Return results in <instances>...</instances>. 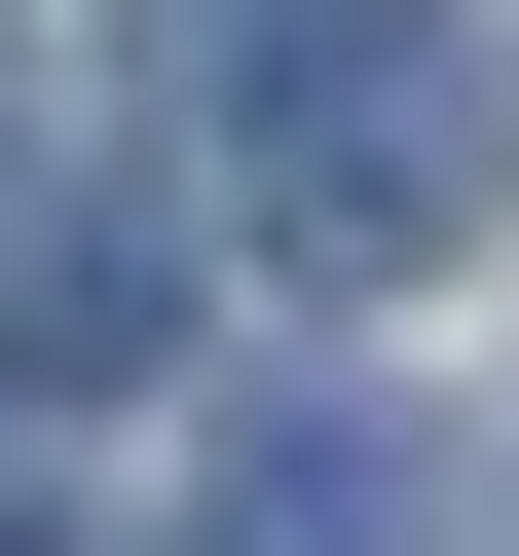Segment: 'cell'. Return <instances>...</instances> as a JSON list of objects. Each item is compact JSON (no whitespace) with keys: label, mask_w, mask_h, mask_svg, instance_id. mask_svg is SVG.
Returning <instances> with one entry per match:
<instances>
[{"label":"cell","mask_w":519,"mask_h":556,"mask_svg":"<svg viewBox=\"0 0 519 556\" xmlns=\"http://www.w3.org/2000/svg\"><path fill=\"white\" fill-rule=\"evenodd\" d=\"M0 149H38V0H0Z\"/></svg>","instance_id":"4"},{"label":"cell","mask_w":519,"mask_h":556,"mask_svg":"<svg viewBox=\"0 0 519 556\" xmlns=\"http://www.w3.org/2000/svg\"><path fill=\"white\" fill-rule=\"evenodd\" d=\"M223 556H408V408H260L223 445Z\"/></svg>","instance_id":"2"},{"label":"cell","mask_w":519,"mask_h":556,"mask_svg":"<svg viewBox=\"0 0 519 556\" xmlns=\"http://www.w3.org/2000/svg\"><path fill=\"white\" fill-rule=\"evenodd\" d=\"M149 334H186L149 223H38V260H0V371H149Z\"/></svg>","instance_id":"3"},{"label":"cell","mask_w":519,"mask_h":556,"mask_svg":"<svg viewBox=\"0 0 519 556\" xmlns=\"http://www.w3.org/2000/svg\"><path fill=\"white\" fill-rule=\"evenodd\" d=\"M223 112H260V260L298 298H408V260L519 223V75L445 0H223Z\"/></svg>","instance_id":"1"}]
</instances>
